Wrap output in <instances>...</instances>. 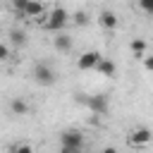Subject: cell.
Here are the masks:
<instances>
[{"mask_svg":"<svg viewBox=\"0 0 153 153\" xmlns=\"http://www.w3.org/2000/svg\"><path fill=\"white\" fill-rule=\"evenodd\" d=\"M24 5H26V0H12V7L22 14V10H24Z\"/></svg>","mask_w":153,"mask_h":153,"instance_id":"14","label":"cell"},{"mask_svg":"<svg viewBox=\"0 0 153 153\" xmlns=\"http://www.w3.org/2000/svg\"><path fill=\"white\" fill-rule=\"evenodd\" d=\"M62 153H81V148H76V146H62Z\"/></svg>","mask_w":153,"mask_h":153,"instance_id":"17","label":"cell"},{"mask_svg":"<svg viewBox=\"0 0 153 153\" xmlns=\"http://www.w3.org/2000/svg\"><path fill=\"white\" fill-rule=\"evenodd\" d=\"M98 22H100L103 29H110V31L117 26V17H115V12H110V10H103L100 17H98Z\"/></svg>","mask_w":153,"mask_h":153,"instance_id":"7","label":"cell"},{"mask_svg":"<svg viewBox=\"0 0 153 153\" xmlns=\"http://www.w3.org/2000/svg\"><path fill=\"white\" fill-rule=\"evenodd\" d=\"M12 153H33V148H31L29 143H19V146L12 148Z\"/></svg>","mask_w":153,"mask_h":153,"instance_id":"13","label":"cell"},{"mask_svg":"<svg viewBox=\"0 0 153 153\" xmlns=\"http://www.w3.org/2000/svg\"><path fill=\"white\" fill-rule=\"evenodd\" d=\"M7 153H12V151H7Z\"/></svg>","mask_w":153,"mask_h":153,"instance_id":"22","label":"cell"},{"mask_svg":"<svg viewBox=\"0 0 153 153\" xmlns=\"http://www.w3.org/2000/svg\"><path fill=\"white\" fill-rule=\"evenodd\" d=\"M22 17H26V19H41L43 17V2L41 0H26V5L22 10Z\"/></svg>","mask_w":153,"mask_h":153,"instance_id":"4","label":"cell"},{"mask_svg":"<svg viewBox=\"0 0 153 153\" xmlns=\"http://www.w3.org/2000/svg\"><path fill=\"white\" fill-rule=\"evenodd\" d=\"M103 153H117V151H115V148H105Z\"/></svg>","mask_w":153,"mask_h":153,"instance_id":"21","label":"cell"},{"mask_svg":"<svg viewBox=\"0 0 153 153\" xmlns=\"http://www.w3.org/2000/svg\"><path fill=\"white\" fill-rule=\"evenodd\" d=\"M139 5H141L146 12H153V0H139Z\"/></svg>","mask_w":153,"mask_h":153,"instance_id":"15","label":"cell"},{"mask_svg":"<svg viewBox=\"0 0 153 153\" xmlns=\"http://www.w3.org/2000/svg\"><path fill=\"white\" fill-rule=\"evenodd\" d=\"M74 19H76V22H79L81 26L86 24V14H84V12H76V14H74Z\"/></svg>","mask_w":153,"mask_h":153,"instance_id":"18","label":"cell"},{"mask_svg":"<svg viewBox=\"0 0 153 153\" xmlns=\"http://www.w3.org/2000/svg\"><path fill=\"white\" fill-rule=\"evenodd\" d=\"M148 141H151V131H148L146 127L134 129V131L127 136V143H129V146H134V148H143V146H148Z\"/></svg>","mask_w":153,"mask_h":153,"instance_id":"2","label":"cell"},{"mask_svg":"<svg viewBox=\"0 0 153 153\" xmlns=\"http://www.w3.org/2000/svg\"><path fill=\"white\" fill-rule=\"evenodd\" d=\"M84 103L96 112V115H103L105 110H108V100H105V96H93V98H84Z\"/></svg>","mask_w":153,"mask_h":153,"instance_id":"5","label":"cell"},{"mask_svg":"<svg viewBox=\"0 0 153 153\" xmlns=\"http://www.w3.org/2000/svg\"><path fill=\"white\" fill-rule=\"evenodd\" d=\"M41 19H45V22H43V26H45V29L57 31V29H62V26H65V22H67V12H65L62 7H55L48 17H41Z\"/></svg>","mask_w":153,"mask_h":153,"instance_id":"1","label":"cell"},{"mask_svg":"<svg viewBox=\"0 0 153 153\" xmlns=\"http://www.w3.org/2000/svg\"><path fill=\"white\" fill-rule=\"evenodd\" d=\"M12 38H14V43H24V33L22 31H12Z\"/></svg>","mask_w":153,"mask_h":153,"instance_id":"16","label":"cell"},{"mask_svg":"<svg viewBox=\"0 0 153 153\" xmlns=\"http://www.w3.org/2000/svg\"><path fill=\"white\" fill-rule=\"evenodd\" d=\"M131 50H134L139 57H146V41H141V38L134 41V43H131Z\"/></svg>","mask_w":153,"mask_h":153,"instance_id":"12","label":"cell"},{"mask_svg":"<svg viewBox=\"0 0 153 153\" xmlns=\"http://www.w3.org/2000/svg\"><path fill=\"white\" fill-rule=\"evenodd\" d=\"M96 72L98 74H103V76H115V62H110V60H105V57H100V62L96 65Z\"/></svg>","mask_w":153,"mask_h":153,"instance_id":"8","label":"cell"},{"mask_svg":"<svg viewBox=\"0 0 153 153\" xmlns=\"http://www.w3.org/2000/svg\"><path fill=\"white\" fill-rule=\"evenodd\" d=\"M7 55H10L7 45H2V43H0V60H7Z\"/></svg>","mask_w":153,"mask_h":153,"instance_id":"19","label":"cell"},{"mask_svg":"<svg viewBox=\"0 0 153 153\" xmlns=\"http://www.w3.org/2000/svg\"><path fill=\"white\" fill-rule=\"evenodd\" d=\"M55 48H57V50H69V48H72V41H69V36H65V33H57V38H55Z\"/></svg>","mask_w":153,"mask_h":153,"instance_id":"11","label":"cell"},{"mask_svg":"<svg viewBox=\"0 0 153 153\" xmlns=\"http://www.w3.org/2000/svg\"><path fill=\"white\" fill-rule=\"evenodd\" d=\"M60 141H62V146H76V148H81V134H76V131H65L60 136Z\"/></svg>","mask_w":153,"mask_h":153,"instance_id":"9","label":"cell"},{"mask_svg":"<svg viewBox=\"0 0 153 153\" xmlns=\"http://www.w3.org/2000/svg\"><path fill=\"white\" fill-rule=\"evenodd\" d=\"M36 79L41 84H53L55 81V74H53V69L48 65H36Z\"/></svg>","mask_w":153,"mask_h":153,"instance_id":"6","label":"cell"},{"mask_svg":"<svg viewBox=\"0 0 153 153\" xmlns=\"http://www.w3.org/2000/svg\"><path fill=\"white\" fill-rule=\"evenodd\" d=\"M100 57H103L100 53H96V50H86V53L76 60V65H79V69H84V72H86V69H96V65L100 62Z\"/></svg>","mask_w":153,"mask_h":153,"instance_id":"3","label":"cell"},{"mask_svg":"<svg viewBox=\"0 0 153 153\" xmlns=\"http://www.w3.org/2000/svg\"><path fill=\"white\" fill-rule=\"evenodd\" d=\"M143 65H146V69H151V67H153V60L146 55V57H143Z\"/></svg>","mask_w":153,"mask_h":153,"instance_id":"20","label":"cell"},{"mask_svg":"<svg viewBox=\"0 0 153 153\" xmlns=\"http://www.w3.org/2000/svg\"><path fill=\"white\" fill-rule=\"evenodd\" d=\"M10 108H12V112H14V115H26V112H29V105H26L22 98H14Z\"/></svg>","mask_w":153,"mask_h":153,"instance_id":"10","label":"cell"}]
</instances>
